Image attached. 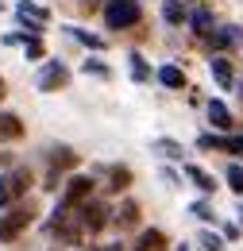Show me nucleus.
I'll use <instances>...</instances> for the list:
<instances>
[{"label": "nucleus", "instance_id": "nucleus-24", "mask_svg": "<svg viewBox=\"0 0 243 251\" xmlns=\"http://www.w3.org/2000/svg\"><path fill=\"white\" fill-rule=\"evenodd\" d=\"M24 54H27L31 62H39V58L47 54V47H43V35H27V39H24Z\"/></svg>", "mask_w": 243, "mask_h": 251}, {"label": "nucleus", "instance_id": "nucleus-28", "mask_svg": "<svg viewBox=\"0 0 243 251\" xmlns=\"http://www.w3.org/2000/svg\"><path fill=\"white\" fill-rule=\"evenodd\" d=\"M240 236V224H224V240H236Z\"/></svg>", "mask_w": 243, "mask_h": 251}, {"label": "nucleus", "instance_id": "nucleus-25", "mask_svg": "<svg viewBox=\"0 0 243 251\" xmlns=\"http://www.w3.org/2000/svg\"><path fill=\"white\" fill-rule=\"evenodd\" d=\"M197 244H201L205 251H224V236H216V232H209V228H205V232L197 236Z\"/></svg>", "mask_w": 243, "mask_h": 251}, {"label": "nucleus", "instance_id": "nucleus-19", "mask_svg": "<svg viewBox=\"0 0 243 251\" xmlns=\"http://www.w3.org/2000/svg\"><path fill=\"white\" fill-rule=\"evenodd\" d=\"M66 35H70V39H77L81 47H89V50H104V39H100V35H89L85 27H73V24H70Z\"/></svg>", "mask_w": 243, "mask_h": 251}, {"label": "nucleus", "instance_id": "nucleus-21", "mask_svg": "<svg viewBox=\"0 0 243 251\" xmlns=\"http://www.w3.org/2000/svg\"><path fill=\"white\" fill-rule=\"evenodd\" d=\"M108 182H112V193H120V189H127L131 186V170H127V166H112V170H108Z\"/></svg>", "mask_w": 243, "mask_h": 251}, {"label": "nucleus", "instance_id": "nucleus-10", "mask_svg": "<svg viewBox=\"0 0 243 251\" xmlns=\"http://www.w3.org/2000/svg\"><path fill=\"white\" fill-rule=\"evenodd\" d=\"M209 74H213V81L220 89H232V85H236V70H232V58H228V54H213V58H209Z\"/></svg>", "mask_w": 243, "mask_h": 251}, {"label": "nucleus", "instance_id": "nucleus-18", "mask_svg": "<svg viewBox=\"0 0 243 251\" xmlns=\"http://www.w3.org/2000/svg\"><path fill=\"white\" fill-rule=\"evenodd\" d=\"M151 151H154V155H162V158H170V162H182V155H185V147L178 143V139H154Z\"/></svg>", "mask_w": 243, "mask_h": 251}, {"label": "nucleus", "instance_id": "nucleus-31", "mask_svg": "<svg viewBox=\"0 0 243 251\" xmlns=\"http://www.w3.org/2000/svg\"><path fill=\"white\" fill-rule=\"evenodd\" d=\"M0 97H4V77H0Z\"/></svg>", "mask_w": 243, "mask_h": 251}, {"label": "nucleus", "instance_id": "nucleus-32", "mask_svg": "<svg viewBox=\"0 0 243 251\" xmlns=\"http://www.w3.org/2000/svg\"><path fill=\"white\" fill-rule=\"evenodd\" d=\"M81 251H100V248H81Z\"/></svg>", "mask_w": 243, "mask_h": 251}, {"label": "nucleus", "instance_id": "nucleus-23", "mask_svg": "<svg viewBox=\"0 0 243 251\" xmlns=\"http://www.w3.org/2000/svg\"><path fill=\"white\" fill-rule=\"evenodd\" d=\"M81 74H85V77H100V81H108V77H112V70H108V66L100 62V58H85V62H81Z\"/></svg>", "mask_w": 243, "mask_h": 251}, {"label": "nucleus", "instance_id": "nucleus-14", "mask_svg": "<svg viewBox=\"0 0 243 251\" xmlns=\"http://www.w3.org/2000/svg\"><path fill=\"white\" fill-rule=\"evenodd\" d=\"M24 139V120L16 112H0V143H16Z\"/></svg>", "mask_w": 243, "mask_h": 251}, {"label": "nucleus", "instance_id": "nucleus-5", "mask_svg": "<svg viewBox=\"0 0 243 251\" xmlns=\"http://www.w3.org/2000/svg\"><path fill=\"white\" fill-rule=\"evenodd\" d=\"M77 217H81V228H85V236H97L100 228H108V224H112V209H108L100 197H89V201L77 209Z\"/></svg>", "mask_w": 243, "mask_h": 251}, {"label": "nucleus", "instance_id": "nucleus-34", "mask_svg": "<svg viewBox=\"0 0 243 251\" xmlns=\"http://www.w3.org/2000/svg\"><path fill=\"white\" fill-rule=\"evenodd\" d=\"M0 12H4V4H0Z\"/></svg>", "mask_w": 243, "mask_h": 251}, {"label": "nucleus", "instance_id": "nucleus-22", "mask_svg": "<svg viewBox=\"0 0 243 251\" xmlns=\"http://www.w3.org/2000/svg\"><path fill=\"white\" fill-rule=\"evenodd\" d=\"M189 24H193V31L201 35V39H205V35L213 31V16H209L205 8H197V12H189Z\"/></svg>", "mask_w": 243, "mask_h": 251}, {"label": "nucleus", "instance_id": "nucleus-9", "mask_svg": "<svg viewBox=\"0 0 243 251\" xmlns=\"http://www.w3.org/2000/svg\"><path fill=\"white\" fill-rule=\"evenodd\" d=\"M197 147H201V151H224V155H243V135H213V131H205V135L197 139Z\"/></svg>", "mask_w": 243, "mask_h": 251}, {"label": "nucleus", "instance_id": "nucleus-8", "mask_svg": "<svg viewBox=\"0 0 243 251\" xmlns=\"http://www.w3.org/2000/svg\"><path fill=\"white\" fill-rule=\"evenodd\" d=\"M73 166H77L73 147H54V151H50V170H47V186L43 189H58L62 186V170H73Z\"/></svg>", "mask_w": 243, "mask_h": 251}, {"label": "nucleus", "instance_id": "nucleus-30", "mask_svg": "<svg viewBox=\"0 0 243 251\" xmlns=\"http://www.w3.org/2000/svg\"><path fill=\"white\" fill-rule=\"evenodd\" d=\"M236 217H240V224H243V201H240V213H236Z\"/></svg>", "mask_w": 243, "mask_h": 251}, {"label": "nucleus", "instance_id": "nucleus-12", "mask_svg": "<svg viewBox=\"0 0 243 251\" xmlns=\"http://www.w3.org/2000/svg\"><path fill=\"white\" fill-rule=\"evenodd\" d=\"M166 248H170V244H166V232H162V228H143L131 251H166Z\"/></svg>", "mask_w": 243, "mask_h": 251}, {"label": "nucleus", "instance_id": "nucleus-7", "mask_svg": "<svg viewBox=\"0 0 243 251\" xmlns=\"http://www.w3.org/2000/svg\"><path fill=\"white\" fill-rule=\"evenodd\" d=\"M35 85H39V93H58V89L70 85V70H66L62 62H43L39 77H35Z\"/></svg>", "mask_w": 243, "mask_h": 251}, {"label": "nucleus", "instance_id": "nucleus-3", "mask_svg": "<svg viewBox=\"0 0 243 251\" xmlns=\"http://www.w3.org/2000/svg\"><path fill=\"white\" fill-rule=\"evenodd\" d=\"M31 170L27 166H12L8 174H0V209H8V205H16L20 197H27L31 189Z\"/></svg>", "mask_w": 243, "mask_h": 251}, {"label": "nucleus", "instance_id": "nucleus-2", "mask_svg": "<svg viewBox=\"0 0 243 251\" xmlns=\"http://www.w3.org/2000/svg\"><path fill=\"white\" fill-rule=\"evenodd\" d=\"M31 220H35V205H31V201L8 205V213L0 217V240H4V244L20 240V236L27 232V224H31Z\"/></svg>", "mask_w": 243, "mask_h": 251}, {"label": "nucleus", "instance_id": "nucleus-27", "mask_svg": "<svg viewBox=\"0 0 243 251\" xmlns=\"http://www.w3.org/2000/svg\"><path fill=\"white\" fill-rule=\"evenodd\" d=\"M189 213H193V217L197 220H213L216 213H213V205H209V201H193V205H189Z\"/></svg>", "mask_w": 243, "mask_h": 251}, {"label": "nucleus", "instance_id": "nucleus-20", "mask_svg": "<svg viewBox=\"0 0 243 251\" xmlns=\"http://www.w3.org/2000/svg\"><path fill=\"white\" fill-rule=\"evenodd\" d=\"M127 66H131V77L143 85V81H151L154 74H151V62L143 58V54H127Z\"/></svg>", "mask_w": 243, "mask_h": 251}, {"label": "nucleus", "instance_id": "nucleus-33", "mask_svg": "<svg viewBox=\"0 0 243 251\" xmlns=\"http://www.w3.org/2000/svg\"><path fill=\"white\" fill-rule=\"evenodd\" d=\"M178 251H189V248H178Z\"/></svg>", "mask_w": 243, "mask_h": 251}, {"label": "nucleus", "instance_id": "nucleus-17", "mask_svg": "<svg viewBox=\"0 0 243 251\" xmlns=\"http://www.w3.org/2000/svg\"><path fill=\"white\" fill-rule=\"evenodd\" d=\"M209 124L216 131H228L232 127V108L224 104V100H209Z\"/></svg>", "mask_w": 243, "mask_h": 251}, {"label": "nucleus", "instance_id": "nucleus-13", "mask_svg": "<svg viewBox=\"0 0 243 251\" xmlns=\"http://www.w3.org/2000/svg\"><path fill=\"white\" fill-rule=\"evenodd\" d=\"M185 178H189L193 186L201 189L205 197H209V193H216V178L209 174V170H205V166H197V162H185Z\"/></svg>", "mask_w": 243, "mask_h": 251}, {"label": "nucleus", "instance_id": "nucleus-16", "mask_svg": "<svg viewBox=\"0 0 243 251\" xmlns=\"http://www.w3.org/2000/svg\"><path fill=\"white\" fill-rule=\"evenodd\" d=\"M162 20L170 27H182V24H189V8L182 0H162Z\"/></svg>", "mask_w": 243, "mask_h": 251}, {"label": "nucleus", "instance_id": "nucleus-11", "mask_svg": "<svg viewBox=\"0 0 243 251\" xmlns=\"http://www.w3.org/2000/svg\"><path fill=\"white\" fill-rule=\"evenodd\" d=\"M154 77H158V85H162V89H174V93L185 89V70H182V66H174V62L158 66V70H154Z\"/></svg>", "mask_w": 243, "mask_h": 251}, {"label": "nucleus", "instance_id": "nucleus-29", "mask_svg": "<svg viewBox=\"0 0 243 251\" xmlns=\"http://www.w3.org/2000/svg\"><path fill=\"white\" fill-rule=\"evenodd\" d=\"M100 251H127L123 244H108V248H100Z\"/></svg>", "mask_w": 243, "mask_h": 251}, {"label": "nucleus", "instance_id": "nucleus-6", "mask_svg": "<svg viewBox=\"0 0 243 251\" xmlns=\"http://www.w3.org/2000/svg\"><path fill=\"white\" fill-rule=\"evenodd\" d=\"M16 16H20V24H24L27 35H43L47 20H50V12H47L43 4H35V0H20V4H16Z\"/></svg>", "mask_w": 243, "mask_h": 251}, {"label": "nucleus", "instance_id": "nucleus-26", "mask_svg": "<svg viewBox=\"0 0 243 251\" xmlns=\"http://www.w3.org/2000/svg\"><path fill=\"white\" fill-rule=\"evenodd\" d=\"M228 189L243 197V166H240V162H232V166H228Z\"/></svg>", "mask_w": 243, "mask_h": 251}, {"label": "nucleus", "instance_id": "nucleus-4", "mask_svg": "<svg viewBox=\"0 0 243 251\" xmlns=\"http://www.w3.org/2000/svg\"><path fill=\"white\" fill-rule=\"evenodd\" d=\"M89 197H93V178H85V174H73V178L62 186L58 209H62V213H73V209H81Z\"/></svg>", "mask_w": 243, "mask_h": 251}, {"label": "nucleus", "instance_id": "nucleus-15", "mask_svg": "<svg viewBox=\"0 0 243 251\" xmlns=\"http://www.w3.org/2000/svg\"><path fill=\"white\" fill-rule=\"evenodd\" d=\"M112 224H116L120 232H127V228H135V224H139V205H135V201L127 197V201H123L120 209L112 213Z\"/></svg>", "mask_w": 243, "mask_h": 251}, {"label": "nucleus", "instance_id": "nucleus-1", "mask_svg": "<svg viewBox=\"0 0 243 251\" xmlns=\"http://www.w3.org/2000/svg\"><path fill=\"white\" fill-rule=\"evenodd\" d=\"M143 20L139 0H104V27L108 31H127Z\"/></svg>", "mask_w": 243, "mask_h": 251}]
</instances>
